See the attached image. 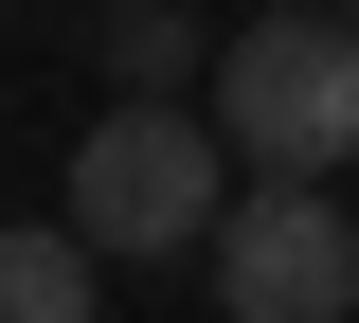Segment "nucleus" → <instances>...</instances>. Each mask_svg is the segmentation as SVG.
<instances>
[{
  "label": "nucleus",
  "mask_w": 359,
  "mask_h": 323,
  "mask_svg": "<svg viewBox=\"0 0 359 323\" xmlns=\"http://www.w3.org/2000/svg\"><path fill=\"white\" fill-rule=\"evenodd\" d=\"M216 216H233V144H216V108H180V90H126V108H90V144H72V233L90 252H216Z\"/></svg>",
  "instance_id": "f257e3e1"
},
{
  "label": "nucleus",
  "mask_w": 359,
  "mask_h": 323,
  "mask_svg": "<svg viewBox=\"0 0 359 323\" xmlns=\"http://www.w3.org/2000/svg\"><path fill=\"white\" fill-rule=\"evenodd\" d=\"M216 144L269 180H341L359 162V36L341 18H252L216 54Z\"/></svg>",
  "instance_id": "f03ea898"
},
{
  "label": "nucleus",
  "mask_w": 359,
  "mask_h": 323,
  "mask_svg": "<svg viewBox=\"0 0 359 323\" xmlns=\"http://www.w3.org/2000/svg\"><path fill=\"white\" fill-rule=\"evenodd\" d=\"M198 270H216L233 323H359V216H341L323 180H269V198H233V216H216Z\"/></svg>",
  "instance_id": "7ed1b4c3"
},
{
  "label": "nucleus",
  "mask_w": 359,
  "mask_h": 323,
  "mask_svg": "<svg viewBox=\"0 0 359 323\" xmlns=\"http://www.w3.org/2000/svg\"><path fill=\"white\" fill-rule=\"evenodd\" d=\"M90 270H108V252H90V233L72 216H18V233H0V323H90Z\"/></svg>",
  "instance_id": "20e7f679"
},
{
  "label": "nucleus",
  "mask_w": 359,
  "mask_h": 323,
  "mask_svg": "<svg viewBox=\"0 0 359 323\" xmlns=\"http://www.w3.org/2000/svg\"><path fill=\"white\" fill-rule=\"evenodd\" d=\"M341 36H359V0H341Z\"/></svg>",
  "instance_id": "39448f33"
}]
</instances>
